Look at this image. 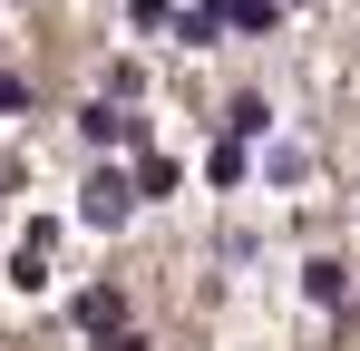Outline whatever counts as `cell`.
<instances>
[{"instance_id":"4","label":"cell","mask_w":360,"mask_h":351,"mask_svg":"<svg viewBox=\"0 0 360 351\" xmlns=\"http://www.w3.org/2000/svg\"><path fill=\"white\" fill-rule=\"evenodd\" d=\"M205 10H214L224 30H243V39H263V30H273V0H205Z\"/></svg>"},{"instance_id":"7","label":"cell","mask_w":360,"mask_h":351,"mask_svg":"<svg viewBox=\"0 0 360 351\" xmlns=\"http://www.w3.org/2000/svg\"><path fill=\"white\" fill-rule=\"evenodd\" d=\"M302 292L311 302H341V264H302Z\"/></svg>"},{"instance_id":"6","label":"cell","mask_w":360,"mask_h":351,"mask_svg":"<svg viewBox=\"0 0 360 351\" xmlns=\"http://www.w3.org/2000/svg\"><path fill=\"white\" fill-rule=\"evenodd\" d=\"M205 176H214V185H243V137H224V147L205 156Z\"/></svg>"},{"instance_id":"5","label":"cell","mask_w":360,"mask_h":351,"mask_svg":"<svg viewBox=\"0 0 360 351\" xmlns=\"http://www.w3.org/2000/svg\"><path fill=\"white\" fill-rule=\"evenodd\" d=\"M78 322H88V332H117V322H127V292H117V283L78 292Z\"/></svg>"},{"instance_id":"1","label":"cell","mask_w":360,"mask_h":351,"mask_svg":"<svg viewBox=\"0 0 360 351\" xmlns=\"http://www.w3.org/2000/svg\"><path fill=\"white\" fill-rule=\"evenodd\" d=\"M127 205H136V176H117V166H98L88 185H78V225H98V234H117Z\"/></svg>"},{"instance_id":"2","label":"cell","mask_w":360,"mask_h":351,"mask_svg":"<svg viewBox=\"0 0 360 351\" xmlns=\"http://www.w3.org/2000/svg\"><path fill=\"white\" fill-rule=\"evenodd\" d=\"M49 254H59V225H30L10 244V283L20 292H49Z\"/></svg>"},{"instance_id":"3","label":"cell","mask_w":360,"mask_h":351,"mask_svg":"<svg viewBox=\"0 0 360 351\" xmlns=\"http://www.w3.org/2000/svg\"><path fill=\"white\" fill-rule=\"evenodd\" d=\"M78 137H88V147H146V117H127V108L98 98V108H78Z\"/></svg>"},{"instance_id":"8","label":"cell","mask_w":360,"mask_h":351,"mask_svg":"<svg viewBox=\"0 0 360 351\" xmlns=\"http://www.w3.org/2000/svg\"><path fill=\"white\" fill-rule=\"evenodd\" d=\"M108 351H146V342H136V332H117V342H108Z\"/></svg>"}]
</instances>
